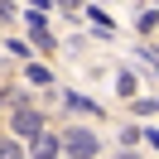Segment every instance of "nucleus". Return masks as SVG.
<instances>
[{
	"label": "nucleus",
	"mask_w": 159,
	"mask_h": 159,
	"mask_svg": "<svg viewBox=\"0 0 159 159\" xmlns=\"http://www.w3.org/2000/svg\"><path fill=\"white\" fill-rule=\"evenodd\" d=\"M63 154V140L48 135V130H39V135H29V159H58Z\"/></svg>",
	"instance_id": "obj_3"
},
{
	"label": "nucleus",
	"mask_w": 159,
	"mask_h": 159,
	"mask_svg": "<svg viewBox=\"0 0 159 159\" xmlns=\"http://www.w3.org/2000/svg\"><path fill=\"white\" fill-rule=\"evenodd\" d=\"M10 130L24 135V140L39 135V130H43V111H39V106H15V111H10Z\"/></svg>",
	"instance_id": "obj_2"
},
{
	"label": "nucleus",
	"mask_w": 159,
	"mask_h": 159,
	"mask_svg": "<svg viewBox=\"0 0 159 159\" xmlns=\"http://www.w3.org/2000/svg\"><path fill=\"white\" fill-rule=\"evenodd\" d=\"M145 140H149V145H154V149H159V130H149V135H145Z\"/></svg>",
	"instance_id": "obj_8"
},
{
	"label": "nucleus",
	"mask_w": 159,
	"mask_h": 159,
	"mask_svg": "<svg viewBox=\"0 0 159 159\" xmlns=\"http://www.w3.org/2000/svg\"><path fill=\"white\" fill-rule=\"evenodd\" d=\"M63 154H72V159H92L101 149V140H97V130L92 125H72V130H63Z\"/></svg>",
	"instance_id": "obj_1"
},
{
	"label": "nucleus",
	"mask_w": 159,
	"mask_h": 159,
	"mask_svg": "<svg viewBox=\"0 0 159 159\" xmlns=\"http://www.w3.org/2000/svg\"><path fill=\"white\" fill-rule=\"evenodd\" d=\"M63 159H72V154H63Z\"/></svg>",
	"instance_id": "obj_12"
},
{
	"label": "nucleus",
	"mask_w": 159,
	"mask_h": 159,
	"mask_svg": "<svg viewBox=\"0 0 159 159\" xmlns=\"http://www.w3.org/2000/svg\"><path fill=\"white\" fill-rule=\"evenodd\" d=\"M68 106H72V111H87V116H97V106H92L87 97H77V92H68Z\"/></svg>",
	"instance_id": "obj_4"
},
{
	"label": "nucleus",
	"mask_w": 159,
	"mask_h": 159,
	"mask_svg": "<svg viewBox=\"0 0 159 159\" xmlns=\"http://www.w3.org/2000/svg\"><path fill=\"white\" fill-rule=\"evenodd\" d=\"M0 159H24V149L15 145V140H0Z\"/></svg>",
	"instance_id": "obj_5"
},
{
	"label": "nucleus",
	"mask_w": 159,
	"mask_h": 159,
	"mask_svg": "<svg viewBox=\"0 0 159 159\" xmlns=\"http://www.w3.org/2000/svg\"><path fill=\"white\" fill-rule=\"evenodd\" d=\"M116 159H135V154H130V149H120V154H116Z\"/></svg>",
	"instance_id": "obj_11"
},
{
	"label": "nucleus",
	"mask_w": 159,
	"mask_h": 159,
	"mask_svg": "<svg viewBox=\"0 0 159 159\" xmlns=\"http://www.w3.org/2000/svg\"><path fill=\"white\" fill-rule=\"evenodd\" d=\"M24 5H34V10H43V0H24Z\"/></svg>",
	"instance_id": "obj_10"
},
{
	"label": "nucleus",
	"mask_w": 159,
	"mask_h": 159,
	"mask_svg": "<svg viewBox=\"0 0 159 159\" xmlns=\"http://www.w3.org/2000/svg\"><path fill=\"white\" fill-rule=\"evenodd\" d=\"M29 82H34V87H48V68H39V63H34V68H29Z\"/></svg>",
	"instance_id": "obj_6"
},
{
	"label": "nucleus",
	"mask_w": 159,
	"mask_h": 159,
	"mask_svg": "<svg viewBox=\"0 0 159 159\" xmlns=\"http://www.w3.org/2000/svg\"><path fill=\"white\" fill-rule=\"evenodd\" d=\"M58 5H63V10H77V0H58Z\"/></svg>",
	"instance_id": "obj_9"
},
{
	"label": "nucleus",
	"mask_w": 159,
	"mask_h": 159,
	"mask_svg": "<svg viewBox=\"0 0 159 159\" xmlns=\"http://www.w3.org/2000/svg\"><path fill=\"white\" fill-rule=\"evenodd\" d=\"M135 111H140V116H154V111H159V97H154V101L140 97V101H135Z\"/></svg>",
	"instance_id": "obj_7"
}]
</instances>
